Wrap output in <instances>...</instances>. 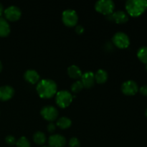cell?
<instances>
[{
    "mask_svg": "<svg viewBox=\"0 0 147 147\" xmlns=\"http://www.w3.org/2000/svg\"><path fill=\"white\" fill-rule=\"evenodd\" d=\"M33 141L37 145H43L46 142V136L42 131H37L33 135Z\"/></svg>",
    "mask_w": 147,
    "mask_h": 147,
    "instance_id": "obj_19",
    "label": "cell"
},
{
    "mask_svg": "<svg viewBox=\"0 0 147 147\" xmlns=\"http://www.w3.org/2000/svg\"><path fill=\"white\" fill-rule=\"evenodd\" d=\"M67 74L71 78L79 79L82 77L83 73L77 65H71L67 68Z\"/></svg>",
    "mask_w": 147,
    "mask_h": 147,
    "instance_id": "obj_17",
    "label": "cell"
},
{
    "mask_svg": "<svg viewBox=\"0 0 147 147\" xmlns=\"http://www.w3.org/2000/svg\"><path fill=\"white\" fill-rule=\"evenodd\" d=\"M73 95L67 90H60L56 93V103L61 109L68 107L73 101Z\"/></svg>",
    "mask_w": 147,
    "mask_h": 147,
    "instance_id": "obj_4",
    "label": "cell"
},
{
    "mask_svg": "<svg viewBox=\"0 0 147 147\" xmlns=\"http://www.w3.org/2000/svg\"><path fill=\"white\" fill-rule=\"evenodd\" d=\"M145 115H146V116L147 117V109H146V112H145Z\"/></svg>",
    "mask_w": 147,
    "mask_h": 147,
    "instance_id": "obj_30",
    "label": "cell"
},
{
    "mask_svg": "<svg viewBox=\"0 0 147 147\" xmlns=\"http://www.w3.org/2000/svg\"><path fill=\"white\" fill-rule=\"evenodd\" d=\"M72 121L69 118L62 117L59 119L57 121V126L61 129H68L71 126Z\"/></svg>",
    "mask_w": 147,
    "mask_h": 147,
    "instance_id": "obj_18",
    "label": "cell"
},
{
    "mask_svg": "<svg viewBox=\"0 0 147 147\" xmlns=\"http://www.w3.org/2000/svg\"><path fill=\"white\" fill-rule=\"evenodd\" d=\"M81 83H83V87L86 88H90L95 84V74L93 72H86L82 75Z\"/></svg>",
    "mask_w": 147,
    "mask_h": 147,
    "instance_id": "obj_13",
    "label": "cell"
},
{
    "mask_svg": "<svg viewBox=\"0 0 147 147\" xmlns=\"http://www.w3.org/2000/svg\"><path fill=\"white\" fill-rule=\"evenodd\" d=\"M17 147H30V143L25 136H22L16 143Z\"/></svg>",
    "mask_w": 147,
    "mask_h": 147,
    "instance_id": "obj_22",
    "label": "cell"
},
{
    "mask_svg": "<svg viewBox=\"0 0 147 147\" xmlns=\"http://www.w3.org/2000/svg\"><path fill=\"white\" fill-rule=\"evenodd\" d=\"M84 27L81 25H78L76 28V32L78 34H82L84 32Z\"/></svg>",
    "mask_w": 147,
    "mask_h": 147,
    "instance_id": "obj_26",
    "label": "cell"
},
{
    "mask_svg": "<svg viewBox=\"0 0 147 147\" xmlns=\"http://www.w3.org/2000/svg\"><path fill=\"white\" fill-rule=\"evenodd\" d=\"M115 4L111 0H99L95 4V9L98 13L109 16L113 14Z\"/></svg>",
    "mask_w": 147,
    "mask_h": 147,
    "instance_id": "obj_3",
    "label": "cell"
},
{
    "mask_svg": "<svg viewBox=\"0 0 147 147\" xmlns=\"http://www.w3.org/2000/svg\"><path fill=\"white\" fill-rule=\"evenodd\" d=\"M24 78L25 80L31 84H36L40 82V76L38 73L34 70H28L24 73Z\"/></svg>",
    "mask_w": 147,
    "mask_h": 147,
    "instance_id": "obj_14",
    "label": "cell"
},
{
    "mask_svg": "<svg viewBox=\"0 0 147 147\" xmlns=\"http://www.w3.org/2000/svg\"><path fill=\"white\" fill-rule=\"evenodd\" d=\"M42 147H50V146H42Z\"/></svg>",
    "mask_w": 147,
    "mask_h": 147,
    "instance_id": "obj_31",
    "label": "cell"
},
{
    "mask_svg": "<svg viewBox=\"0 0 147 147\" xmlns=\"http://www.w3.org/2000/svg\"><path fill=\"white\" fill-rule=\"evenodd\" d=\"M4 7H3L2 4L0 3V17H2L3 14H4Z\"/></svg>",
    "mask_w": 147,
    "mask_h": 147,
    "instance_id": "obj_28",
    "label": "cell"
},
{
    "mask_svg": "<svg viewBox=\"0 0 147 147\" xmlns=\"http://www.w3.org/2000/svg\"><path fill=\"white\" fill-rule=\"evenodd\" d=\"M139 90V87L134 80H127L121 86V91L126 96H134Z\"/></svg>",
    "mask_w": 147,
    "mask_h": 147,
    "instance_id": "obj_9",
    "label": "cell"
},
{
    "mask_svg": "<svg viewBox=\"0 0 147 147\" xmlns=\"http://www.w3.org/2000/svg\"><path fill=\"white\" fill-rule=\"evenodd\" d=\"M138 58L143 63L147 64V47H142L139 48L137 53Z\"/></svg>",
    "mask_w": 147,
    "mask_h": 147,
    "instance_id": "obj_20",
    "label": "cell"
},
{
    "mask_svg": "<svg viewBox=\"0 0 147 147\" xmlns=\"http://www.w3.org/2000/svg\"><path fill=\"white\" fill-rule=\"evenodd\" d=\"M80 141L76 137H73L69 141V147H80Z\"/></svg>",
    "mask_w": 147,
    "mask_h": 147,
    "instance_id": "obj_23",
    "label": "cell"
},
{
    "mask_svg": "<svg viewBox=\"0 0 147 147\" xmlns=\"http://www.w3.org/2000/svg\"><path fill=\"white\" fill-rule=\"evenodd\" d=\"M4 14L6 20L10 22H16L21 17L22 11L19 7L16 6H10L4 10Z\"/></svg>",
    "mask_w": 147,
    "mask_h": 147,
    "instance_id": "obj_8",
    "label": "cell"
},
{
    "mask_svg": "<svg viewBox=\"0 0 147 147\" xmlns=\"http://www.w3.org/2000/svg\"><path fill=\"white\" fill-rule=\"evenodd\" d=\"M83 83H81L80 80H77V81L75 82L74 83H73L71 86V91L74 93H78L79 92L81 91L83 88Z\"/></svg>",
    "mask_w": 147,
    "mask_h": 147,
    "instance_id": "obj_21",
    "label": "cell"
},
{
    "mask_svg": "<svg viewBox=\"0 0 147 147\" xmlns=\"http://www.w3.org/2000/svg\"><path fill=\"white\" fill-rule=\"evenodd\" d=\"M146 9V0H129L126 2V9L131 17H136L142 15Z\"/></svg>",
    "mask_w": 147,
    "mask_h": 147,
    "instance_id": "obj_2",
    "label": "cell"
},
{
    "mask_svg": "<svg viewBox=\"0 0 147 147\" xmlns=\"http://www.w3.org/2000/svg\"><path fill=\"white\" fill-rule=\"evenodd\" d=\"M47 131H48L50 133H53V132L55 131L56 126L53 123H50L48 125H47Z\"/></svg>",
    "mask_w": 147,
    "mask_h": 147,
    "instance_id": "obj_25",
    "label": "cell"
},
{
    "mask_svg": "<svg viewBox=\"0 0 147 147\" xmlns=\"http://www.w3.org/2000/svg\"><path fill=\"white\" fill-rule=\"evenodd\" d=\"M6 143L8 145H10V146H13V145L16 144L17 143V141H16V139L13 136H7L5 139Z\"/></svg>",
    "mask_w": 147,
    "mask_h": 147,
    "instance_id": "obj_24",
    "label": "cell"
},
{
    "mask_svg": "<svg viewBox=\"0 0 147 147\" xmlns=\"http://www.w3.org/2000/svg\"><path fill=\"white\" fill-rule=\"evenodd\" d=\"M36 90L40 98L49 99L55 96L57 93V86L54 80L44 79L39 82Z\"/></svg>",
    "mask_w": 147,
    "mask_h": 147,
    "instance_id": "obj_1",
    "label": "cell"
},
{
    "mask_svg": "<svg viewBox=\"0 0 147 147\" xmlns=\"http://www.w3.org/2000/svg\"><path fill=\"white\" fill-rule=\"evenodd\" d=\"M1 70H2V64H1V62L0 61V73L1 72Z\"/></svg>",
    "mask_w": 147,
    "mask_h": 147,
    "instance_id": "obj_29",
    "label": "cell"
},
{
    "mask_svg": "<svg viewBox=\"0 0 147 147\" xmlns=\"http://www.w3.org/2000/svg\"><path fill=\"white\" fill-rule=\"evenodd\" d=\"M10 33V26L7 22V20L0 17V37H5L9 34Z\"/></svg>",
    "mask_w": 147,
    "mask_h": 147,
    "instance_id": "obj_15",
    "label": "cell"
},
{
    "mask_svg": "<svg viewBox=\"0 0 147 147\" xmlns=\"http://www.w3.org/2000/svg\"><path fill=\"white\" fill-rule=\"evenodd\" d=\"M109 75L106 70L103 69H99L95 74V80L98 84H103L105 83L108 80Z\"/></svg>",
    "mask_w": 147,
    "mask_h": 147,
    "instance_id": "obj_16",
    "label": "cell"
},
{
    "mask_svg": "<svg viewBox=\"0 0 147 147\" xmlns=\"http://www.w3.org/2000/svg\"><path fill=\"white\" fill-rule=\"evenodd\" d=\"M14 95V90L10 86H3L0 87V100L7 101L10 100Z\"/></svg>",
    "mask_w": 147,
    "mask_h": 147,
    "instance_id": "obj_12",
    "label": "cell"
},
{
    "mask_svg": "<svg viewBox=\"0 0 147 147\" xmlns=\"http://www.w3.org/2000/svg\"><path fill=\"white\" fill-rule=\"evenodd\" d=\"M112 41L116 47L120 49L127 48L130 45V40H129V36L126 33L122 32H116L113 35Z\"/></svg>",
    "mask_w": 147,
    "mask_h": 147,
    "instance_id": "obj_6",
    "label": "cell"
},
{
    "mask_svg": "<svg viewBox=\"0 0 147 147\" xmlns=\"http://www.w3.org/2000/svg\"><path fill=\"white\" fill-rule=\"evenodd\" d=\"M140 93H142V95H144V96H147V85H146V86H143L142 87H141Z\"/></svg>",
    "mask_w": 147,
    "mask_h": 147,
    "instance_id": "obj_27",
    "label": "cell"
},
{
    "mask_svg": "<svg viewBox=\"0 0 147 147\" xmlns=\"http://www.w3.org/2000/svg\"><path fill=\"white\" fill-rule=\"evenodd\" d=\"M40 114L46 121L52 122L56 120L58 116V111L54 106H46L41 109Z\"/></svg>",
    "mask_w": 147,
    "mask_h": 147,
    "instance_id": "obj_7",
    "label": "cell"
},
{
    "mask_svg": "<svg viewBox=\"0 0 147 147\" xmlns=\"http://www.w3.org/2000/svg\"><path fill=\"white\" fill-rule=\"evenodd\" d=\"M62 20L63 24L68 27H73L78 22V16L73 9H66L62 14Z\"/></svg>",
    "mask_w": 147,
    "mask_h": 147,
    "instance_id": "obj_5",
    "label": "cell"
},
{
    "mask_svg": "<svg viewBox=\"0 0 147 147\" xmlns=\"http://www.w3.org/2000/svg\"><path fill=\"white\" fill-rule=\"evenodd\" d=\"M108 19L111 21L115 22L117 24H124V23L127 22L129 20V17H128L127 14L125 13L123 11H116L113 12V14L109 15Z\"/></svg>",
    "mask_w": 147,
    "mask_h": 147,
    "instance_id": "obj_10",
    "label": "cell"
},
{
    "mask_svg": "<svg viewBox=\"0 0 147 147\" xmlns=\"http://www.w3.org/2000/svg\"><path fill=\"white\" fill-rule=\"evenodd\" d=\"M48 144L50 147H63L66 144V139L62 135L54 134L49 137Z\"/></svg>",
    "mask_w": 147,
    "mask_h": 147,
    "instance_id": "obj_11",
    "label": "cell"
}]
</instances>
